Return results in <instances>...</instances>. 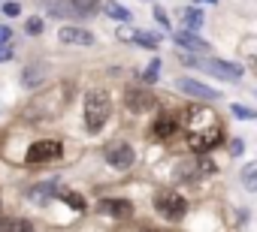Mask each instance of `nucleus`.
<instances>
[{"label":"nucleus","mask_w":257,"mask_h":232,"mask_svg":"<svg viewBox=\"0 0 257 232\" xmlns=\"http://www.w3.org/2000/svg\"><path fill=\"white\" fill-rule=\"evenodd\" d=\"M242 151H245V145H242V139H233V142H230V154H233V157H239Z\"/></svg>","instance_id":"obj_29"},{"label":"nucleus","mask_w":257,"mask_h":232,"mask_svg":"<svg viewBox=\"0 0 257 232\" xmlns=\"http://www.w3.org/2000/svg\"><path fill=\"white\" fill-rule=\"evenodd\" d=\"M251 70H254V76H257V58H251Z\"/></svg>","instance_id":"obj_32"},{"label":"nucleus","mask_w":257,"mask_h":232,"mask_svg":"<svg viewBox=\"0 0 257 232\" xmlns=\"http://www.w3.org/2000/svg\"><path fill=\"white\" fill-rule=\"evenodd\" d=\"M131 40L137 46H143V48H158L161 46V34H155V30H134Z\"/></svg>","instance_id":"obj_15"},{"label":"nucleus","mask_w":257,"mask_h":232,"mask_svg":"<svg viewBox=\"0 0 257 232\" xmlns=\"http://www.w3.org/2000/svg\"><path fill=\"white\" fill-rule=\"evenodd\" d=\"M124 106L131 108V112H149L155 106V96L149 90H140V88H131L124 94Z\"/></svg>","instance_id":"obj_10"},{"label":"nucleus","mask_w":257,"mask_h":232,"mask_svg":"<svg viewBox=\"0 0 257 232\" xmlns=\"http://www.w3.org/2000/svg\"><path fill=\"white\" fill-rule=\"evenodd\" d=\"M76 4H79V6H82L85 12H91V10L97 6V0H76Z\"/></svg>","instance_id":"obj_31"},{"label":"nucleus","mask_w":257,"mask_h":232,"mask_svg":"<svg viewBox=\"0 0 257 232\" xmlns=\"http://www.w3.org/2000/svg\"><path fill=\"white\" fill-rule=\"evenodd\" d=\"M61 154H64V145H61L58 139H40V142H34V145L28 148L25 160H28L31 166H40V163H52V160H58Z\"/></svg>","instance_id":"obj_4"},{"label":"nucleus","mask_w":257,"mask_h":232,"mask_svg":"<svg viewBox=\"0 0 257 232\" xmlns=\"http://www.w3.org/2000/svg\"><path fill=\"white\" fill-rule=\"evenodd\" d=\"M112 114V100L106 90H91L85 96V130L88 133H100L103 124L109 121Z\"/></svg>","instance_id":"obj_2"},{"label":"nucleus","mask_w":257,"mask_h":232,"mask_svg":"<svg viewBox=\"0 0 257 232\" xmlns=\"http://www.w3.org/2000/svg\"><path fill=\"white\" fill-rule=\"evenodd\" d=\"M179 127H182V124L173 118V114H158L155 124H152V136H158V139H170V136L179 133Z\"/></svg>","instance_id":"obj_13"},{"label":"nucleus","mask_w":257,"mask_h":232,"mask_svg":"<svg viewBox=\"0 0 257 232\" xmlns=\"http://www.w3.org/2000/svg\"><path fill=\"white\" fill-rule=\"evenodd\" d=\"M52 196H55V181L40 184V187H34V190H31V199H34V202H49Z\"/></svg>","instance_id":"obj_17"},{"label":"nucleus","mask_w":257,"mask_h":232,"mask_svg":"<svg viewBox=\"0 0 257 232\" xmlns=\"http://www.w3.org/2000/svg\"><path fill=\"white\" fill-rule=\"evenodd\" d=\"M203 70H206V76H215L221 82H239L242 78V66L233 60H221V58H206Z\"/></svg>","instance_id":"obj_5"},{"label":"nucleus","mask_w":257,"mask_h":232,"mask_svg":"<svg viewBox=\"0 0 257 232\" xmlns=\"http://www.w3.org/2000/svg\"><path fill=\"white\" fill-rule=\"evenodd\" d=\"M4 12H7L10 18H16V16L22 12V6H19V4H16V0H13V4H4Z\"/></svg>","instance_id":"obj_27"},{"label":"nucleus","mask_w":257,"mask_h":232,"mask_svg":"<svg viewBox=\"0 0 257 232\" xmlns=\"http://www.w3.org/2000/svg\"><path fill=\"white\" fill-rule=\"evenodd\" d=\"M103 10H106V16H109V18H115V22H131V12H127L121 4H115V0H109Z\"/></svg>","instance_id":"obj_18"},{"label":"nucleus","mask_w":257,"mask_h":232,"mask_svg":"<svg viewBox=\"0 0 257 232\" xmlns=\"http://www.w3.org/2000/svg\"><path fill=\"white\" fill-rule=\"evenodd\" d=\"M254 94H257V90H254Z\"/></svg>","instance_id":"obj_34"},{"label":"nucleus","mask_w":257,"mask_h":232,"mask_svg":"<svg viewBox=\"0 0 257 232\" xmlns=\"http://www.w3.org/2000/svg\"><path fill=\"white\" fill-rule=\"evenodd\" d=\"M155 208H158V214H161L164 220L179 223V220L188 214V199H185L182 193H176V190H161V193L155 196Z\"/></svg>","instance_id":"obj_3"},{"label":"nucleus","mask_w":257,"mask_h":232,"mask_svg":"<svg viewBox=\"0 0 257 232\" xmlns=\"http://www.w3.org/2000/svg\"><path fill=\"white\" fill-rule=\"evenodd\" d=\"M43 6L52 16H61V18H82L85 16V10L76 4V0H43Z\"/></svg>","instance_id":"obj_9"},{"label":"nucleus","mask_w":257,"mask_h":232,"mask_svg":"<svg viewBox=\"0 0 257 232\" xmlns=\"http://www.w3.org/2000/svg\"><path fill=\"white\" fill-rule=\"evenodd\" d=\"M197 166H200V172H206V175H212V172H215V163H212L209 157H203V160H200Z\"/></svg>","instance_id":"obj_28"},{"label":"nucleus","mask_w":257,"mask_h":232,"mask_svg":"<svg viewBox=\"0 0 257 232\" xmlns=\"http://www.w3.org/2000/svg\"><path fill=\"white\" fill-rule=\"evenodd\" d=\"M197 4H218V0H197Z\"/></svg>","instance_id":"obj_33"},{"label":"nucleus","mask_w":257,"mask_h":232,"mask_svg":"<svg viewBox=\"0 0 257 232\" xmlns=\"http://www.w3.org/2000/svg\"><path fill=\"white\" fill-rule=\"evenodd\" d=\"M0 229H22V232H31L34 223H31V220H16V217H0Z\"/></svg>","instance_id":"obj_19"},{"label":"nucleus","mask_w":257,"mask_h":232,"mask_svg":"<svg viewBox=\"0 0 257 232\" xmlns=\"http://www.w3.org/2000/svg\"><path fill=\"white\" fill-rule=\"evenodd\" d=\"M13 60V42H0V64Z\"/></svg>","instance_id":"obj_24"},{"label":"nucleus","mask_w":257,"mask_h":232,"mask_svg":"<svg viewBox=\"0 0 257 232\" xmlns=\"http://www.w3.org/2000/svg\"><path fill=\"white\" fill-rule=\"evenodd\" d=\"M182 114H185V118H182V130H185V139H188L191 151L206 154L215 145H221L224 130H221V121H218V114L212 108L194 102V106H185Z\"/></svg>","instance_id":"obj_1"},{"label":"nucleus","mask_w":257,"mask_h":232,"mask_svg":"<svg viewBox=\"0 0 257 232\" xmlns=\"http://www.w3.org/2000/svg\"><path fill=\"white\" fill-rule=\"evenodd\" d=\"M58 40L64 46H94V34L91 30H82V28H61L58 30Z\"/></svg>","instance_id":"obj_11"},{"label":"nucleus","mask_w":257,"mask_h":232,"mask_svg":"<svg viewBox=\"0 0 257 232\" xmlns=\"http://www.w3.org/2000/svg\"><path fill=\"white\" fill-rule=\"evenodd\" d=\"M203 12L197 10V6H188V10H182V24H185V30H200L203 28Z\"/></svg>","instance_id":"obj_14"},{"label":"nucleus","mask_w":257,"mask_h":232,"mask_svg":"<svg viewBox=\"0 0 257 232\" xmlns=\"http://www.w3.org/2000/svg\"><path fill=\"white\" fill-rule=\"evenodd\" d=\"M230 112L236 114L239 121H251V118H257V114H254L251 108H245V106H239V102H233V106H230Z\"/></svg>","instance_id":"obj_21"},{"label":"nucleus","mask_w":257,"mask_h":232,"mask_svg":"<svg viewBox=\"0 0 257 232\" xmlns=\"http://www.w3.org/2000/svg\"><path fill=\"white\" fill-rule=\"evenodd\" d=\"M61 199H64L67 205H73L76 211H85V199H82L79 193H61Z\"/></svg>","instance_id":"obj_22"},{"label":"nucleus","mask_w":257,"mask_h":232,"mask_svg":"<svg viewBox=\"0 0 257 232\" xmlns=\"http://www.w3.org/2000/svg\"><path fill=\"white\" fill-rule=\"evenodd\" d=\"M158 76H161V60L155 58V60H152V64L146 66V76H143V78H146V82H155Z\"/></svg>","instance_id":"obj_23"},{"label":"nucleus","mask_w":257,"mask_h":232,"mask_svg":"<svg viewBox=\"0 0 257 232\" xmlns=\"http://www.w3.org/2000/svg\"><path fill=\"white\" fill-rule=\"evenodd\" d=\"M176 46H179V48H185V52H209V42H206V40H200V36H197V30H185V28L176 34Z\"/></svg>","instance_id":"obj_12"},{"label":"nucleus","mask_w":257,"mask_h":232,"mask_svg":"<svg viewBox=\"0 0 257 232\" xmlns=\"http://www.w3.org/2000/svg\"><path fill=\"white\" fill-rule=\"evenodd\" d=\"M176 88H179L182 94L197 96V100H218V96H221L215 88H209V84H203V82H197V78H179V82H176Z\"/></svg>","instance_id":"obj_8"},{"label":"nucleus","mask_w":257,"mask_h":232,"mask_svg":"<svg viewBox=\"0 0 257 232\" xmlns=\"http://www.w3.org/2000/svg\"><path fill=\"white\" fill-rule=\"evenodd\" d=\"M106 160L115 169H131L134 166V148L127 142H112V145H106Z\"/></svg>","instance_id":"obj_6"},{"label":"nucleus","mask_w":257,"mask_h":232,"mask_svg":"<svg viewBox=\"0 0 257 232\" xmlns=\"http://www.w3.org/2000/svg\"><path fill=\"white\" fill-rule=\"evenodd\" d=\"M22 78H25V84H28V88H37V84L46 78V66H43V64H31V66L25 70V76H22Z\"/></svg>","instance_id":"obj_16"},{"label":"nucleus","mask_w":257,"mask_h":232,"mask_svg":"<svg viewBox=\"0 0 257 232\" xmlns=\"http://www.w3.org/2000/svg\"><path fill=\"white\" fill-rule=\"evenodd\" d=\"M242 184L248 190H257V166H245L242 169Z\"/></svg>","instance_id":"obj_20"},{"label":"nucleus","mask_w":257,"mask_h":232,"mask_svg":"<svg viewBox=\"0 0 257 232\" xmlns=\"http://www.w3.org/2000/svg\"><path fill=\"white\" fill-rule=\"evenodd\" d=\"M0 42H13V30L7 24H0Z\"/></svg>","instance_id":"obj_30"},{"label":"nucleus","mask_w":257,"mask_h":232,"mask_svg":"<svg viewBox=\"0 0 257 232\" xmlns=\"http://www.w3.org/2000/svg\"><path fill=\"white\" fill-rule=\"evenodd\" d=\"M97 211L106 214V217L124 220V217H134V202H127V199H100Z\"/></svg>","instance_id":"obj_7"},{"label":"nucleus","mask_w":257,"mask_h":232,"mask_svg":"<svg viewBox=\"0 0 257 232\" xmlns=\"http://www.w3.org/2000/svg\"><path fill=\"white\" fill-rule=\"evenodd\" d=\"M43 30H46V24H43L40 18H31V22H28V34H43Z\"/></svg>","instance_id":"obj_26"},{"label":"nucleus","mask_w":257,"mask_h":232,"mask_svg":"<svg viewBox=\"0 0 257 232\" xmlns=\"http://www.w3.org/2000/svg\"><path fill=\"white\" fill-rule=\"evenodd\" d=\"M155 22H158V24H161L164 30L170 28V22H167V12H164V6H155Z\"/></svg>","instance_id":"obj_25"}]
</instances>
